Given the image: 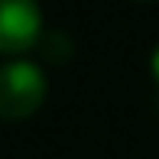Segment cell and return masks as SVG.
Segmentation results:
<instances>
[{"label": "cell", "instance_id": "cell-1", "mask_svg": "<svg viewBox=\"0 0 159 159\" xmlns=\"http://www.w3.org/2000/svg\"><path fill=\"white\" fill-rule=\"evenodd\" d=\"M49 81L39 65L10 62L0 68V120H26L42 107Z\"/></svg>", "mask_w": 159, "mask_h": 159}, {"label": "cell", "instance_id": "cell-2", "mask_svg": "<svg viewBox=\"0 0 159 159\" xmlns=\"http://www.w3.org/2000/svg\"><path fill=\"white\" fill-rule=\"evenodd\" d=\"M42 36L39 0H0V55H20Z\"/></svg>", "mask_w": 159, "mask_h": 159}, {"label": "cell", "instance_id": "cell-3", "mask_svg": "<svg viewBox=\"0 0 159 159\" xmlns=\"http://www.w3.org/2000/svg\"><path fill=\"white\" fill-rule=\"evenodd\" d=\"M149 71H153V78H156V84H159V46H156L153 59H149Z\"/></svg>", "mask_w": 159, "mask_h": 159}]
</instances>
